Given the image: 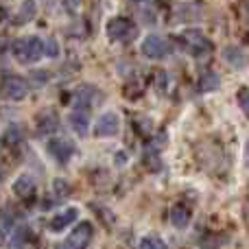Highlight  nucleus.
I'll list each match as a JSON object with an SVG mask.
<instances>
[{"label":"nucleus","instance_id":"1","mask_svg":"<svg viewBox=\"0 0 249 249\" xmlns=\"http://www.w3.org/2000/svg\"><path fill=\"white\" fill-rule=\"evenodd\" d=\"M11 51H13V57L24 66L35 64V61L42 59V55H46V53H44V39L33 37V35H31V37L16 39L13 46H11Z\"/></svg>","mask_w":249,"mask_h":249},{"label":"nucleus","instance_id":"2","mask_svg":"<svg viewBox=\"0 0 249 249\" xmlns=\"http://www.w3.org/2000/svg\"><path fill=\"white\" fill-rule=\"evenodd\" d=\"M179 42H181V46H184V51L188 53V55H193V57H203V55H208V53L212 51V44L208 42L206 35H203L201 31H197V29L184 31L181 37H179Z\"/></svg>","mask_w":249,"mask_h":249},{"label":"nucleus","instance_id":"3","mask_svg":"<svg viewBox=\"0 0 249 249\" xmlns=\"http://www.w3.org/2000/svg\"><path fill=\"white\" fill-rule=\"evenodd\" d=\"M107 35L112 42L127 44L138 35V26L133 24L131 20H127V18H114V20H109V24H107Z\"/></svg>","mask_w":249,"mask_h":249},{"label":"nucleus","instance_id":"4","mask_svg":"<svg viewBox=\"0 0 249 249\" xmlns=\"http://www.w3.org/2000/svg\"><path fill=\"white\" fill-rule=\"evenodd\" d=\"M92 241V225L90 223H79L72 232L68 234L64 243L57 249H88Z\"/></svg>","mask_w":249,"mask_h":249},{"label":"nucleus","instance_id":"5","mask_svg":"<svg viewBox=\"0 0 249 249\" xmlns=\"http://www.w3.org/2000/svg\"><path fill=\"white\" fill-rule=\"evenodd\" d=\"M2 94L7 101H22L26 94H29V83H26L22 77L7 74L2 81Z\"/></svg>","mask_w":249,"mask_h":249},{"label":"nucleus","instance_id":"6","mask_svg":"<svg viewBox=\"0 0 249 249\" xmlns=\"http://www.w3.org/2000/svg\"><path fill=\"white\" fill-rule=\"evenodd\" d=\"M168 51H171L168 42L164 37H160V35H149V37L142 42V53H144L149 59H162V57L168 55Z\"/></svg>","mask_w":249,"mask_h":249},{"label":"nucleus","instance_id":"7","mask_svg":"<svg viewBox=\"0 0 249 249\" xmlns=\"http://www.w3.org/2000/svg\"><path fill=\"white\" fill-rule=\"evenodd\" d=\"M118 129H121V121H118V116L114 112H107L103 114V116L96 121L94 124V133L99 138H109V136H116Z\"/></svg>","mask_w":249,"mask_h":249},{"label":"nucleus","instance_id":"8","mask_svg":"<svg viewBox=\"0 0 249 249\" xmlns=\"http://www.w3.org/2000/svg\"><path fill=\"white\" fill-rule=\"evenodd\" d=\"M48 153L57 160V162H68L74 153V146L72 142L68 140H61V138H55V140L48 142Z\"/></svg>","mask_w":249,"mask_h":249},{"label":"nucleus","instance_id":"9","mask_svg":"<svg viewBox=\"0 0 249 249\" xmlns=\"http://www.w3.org/2000/svg\"><path fill=\"white\" fill-rule=\"evenodd\" d=\"M77 216H79L77 208H68V210H64L61 214L53 216L51 223H48V230H51V232H61V230L68 228L70 223H74V221H77Z\"/></svg>","mask_w":249,"mask_h":249},{"label":"nucleus","instance_id":"10","mask_svg":"<svg viewBox=\"0 0 249 249\" xmlns=\"http://www.w3.org/2000/svg\"><path fill=\"white\" fill-rule=\"evenodd\" d=\"M13 193L18 195L20 199H29L35 195V181L31 179L29 175H22L16 179V184H13Z\"/></svg>","mask_w":249,"mask_h":249},{"label":"nucleus","instance_id":"11","mask_svg":"<svg viewBox=\"0 0 249 249\" xmlns=\"http://www.w3.org/2000/svg\"><path fill=\"white\" fill-rule=\"evenodd\" d=\"M223 57L228 59V64L232 66V68H236V70H241V68H245V66H247L245 53H243L241 48H236V46H228V48H225Z\"/></svg>","mask_w":249,"mask_h":249},{"label":"nucleus","instance_id":"12","mask_svg":"<svg viewBox=\"0 0 249 249\" xmlns=\"http://www.w3.org/2000/svg\"><path fill=\"white\" fill-rule=\"evenodd\" d=\"M70 124H72V129L79 133V136H86L88 127H90V121H88L86 109H77V112L70 114Z\"/></svg>","mask_w":249,"mask_h":249},{"label":"nucleus","instance_id":"13","mask_svg":"<svg viewBox=\"0 0 249 249\" xmlns=\"http://www.w3.org/2000/svg\"><path fill=\"white\" fill-rule=\"evenodd\" d=\"M190 221V212L186 206H173L171 210V223L175 225V228H186Z\"/></svg>","mask_w":249,"mask_h":249},{"label":"nucleus","instance_id":"14","mask_svg":"<svg viewBox=\"0 0 249 249\" xmlns=\"http://www.w3.org/2000/svg\"><path fill=\"white\" fill-rule=\"evenodd\" d=\"M90 92H94L92 88H79L77 94H74V107L77 109H88L92 105V94Z\"/></svg>","mask_w":249,"mask_h":249},{"label":"nucleus","instance_id":"15","mask_svg":"<svg viewBox=\"0 0 249 249\" xmlns=\"http://www.w3.org/2000/svg\"><path fill=\"white\" fill-rule=\"evenodd\" d=\"M133 4L140 11V18H144V20L155 18V0H133Z\"/></svg>","mask_w":249,"mask_h":249},{"label":"nucleus","instance_id":"16","mask_svg":"<svg viewBox=\"0 0 249 249\" xmlns=\"http://www.w3.org/2000/svg\"><path fill=\"white\" fill-rule=\"evenodd\" d=\"M35 16V0H26L20 9V16L16 18V22H29Z\"/></svg>","mask_w":249,"mask_h":249},{"label":"nucleus","instance_id":"17","mask_svg":"<svg viewBox=\"0 0 249 249\" xmlns=\"http://www.w3.org/2000/svg\"><path fill=\"white\" fill-rule=\"evenodd\" d=\"M199 88H201L203 92L206 90H216V88H219V77H216L214 72H206L201 77V81H199Z\"/></svg>","mask_w":249,"mask_h":249},{"label":"nucleus","instance_id":"18","mask_svg":"<svg viewBox=\"0 0 249 249\" xmlns=\"http://www.w3.org/2000/svg\"><path fill=\"white\" fill-rule=\"evenodd\" d=\"M57 129L55 114H46V118H39V133H51Z\"/></svg>","mask_w":249,"mask_h":249},{"label":"nucleus","instance_id":"19","mask_svg":"<svg viewBox=\"0 0 249 249\" xmlns=\"http://www.w3.org/2000/svg\"><path fill=\"white\" fill-rule=\"evenodd\" d=\"M140 249H166V245H164V241H160V238L146 236V238H142Z\"/></svg>","mask_w":249,"mask_h":249},{"label":"nucleus","instance_id":"20","mask_svg":"<svg viewBox=\"0 0 249 249\" xmlns=\"http://www.w3.org/2000/svg\"><path fill=\"white\" fill-rule=\"evenodd\" d=\"M24 238H26V230L20 228L13 234V241H11V245H9V249H22L24 247Z\"/></svg>","mask_w":249,"mask_h":249},{"label":"nucleus","instance_id":"21","mask_svg":"<svg viewBox=\"0 0 249 249\" xmlns=\"http://www.w3.org/2000/svg\"><path fill=\"white\" fill-rule=\"evenodd\" d=\"M22 140V129L20 127H9L7 133H4V142L11 144V142H20Z\"/></svg>","mask_w":249,"mask_h":249},{"label":"nucleus","instance_id":"22","mask_svg":"<svg viewBox=\"0 0 249 249\" xmlns=\"http://www.w3.org/2000/svg\"><path fill=\"white\" fill-rule=\"evenodd\" d=\"M44 53H46L48 57H57V55H59V46H57L55 39H46V42H44Z\"/></svg>","mask_w":249,"mask_h":249},{"label":"nucleus","instance_id":"23","mask_svg":"<svg viewBox=\"0 0 249 249\" xmlns=\"http://www.w3.org/2000/svg\"><path fill=\"white\" fill-rule=\"evenodd\" d=\"M238 103H241L245 116L249 118V90H241V92H238Z\"/></svg>","mask_w":249,"mask_h":249},{"label":"nucleus","instance_id":"24","mask_svg":"<svg viewBox=\"0 0 249 249\" xmlns=\"http://www.w3.org/2000/svg\"><path fill=\"white\" fill-rule=\"evenodd\" d=\"M64 4H66V11L70 9V13H77V4H79V0H64Z\"/></svg>","mask_w":249,"mask_h":249},{"label":"nucleus","instance_id":"25","mask_svg":"<svg viewBox=\"0 0 249 249\" xmlns=\"http://www.w3.org/2000/svg\"><path fill=\"white\" fill-rule=\"evenodd\" d=\"M243 9H245V13L249 16V0H243Z\"/></svg>","mask_w":249,"mask_h":249},{"label":"nucleus","instance_id":"26","mask_svg":"<svg viewBox=\"0 0 249 249\" xmlns=\"http://www.w3.org/2000/svg\"><path fill=\"white\" fill-rule=\"evenodd\" d=\"M247 164H249V142H247Z\"/></svg>","mask_w":249,"mask_h":249}]
</instances>
